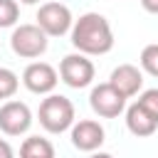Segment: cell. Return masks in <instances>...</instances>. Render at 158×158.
<instances>
[{"label":"cell","instance_id":"obj_1","mask_svg":"<svg viewBox=\"0 0 158 158\" xmlns=\"http://www.w3.org/2000/svg\"><path fill=\"white\" fill-rule=\"evenodd\" d=\"M72 47L86 57L91 54H106L114 47V32L104 15L99 12H84L79 20H74L72 27Z\"/></svg>","mask_w":158,"mask_h":158},{"label":"cell","instance_id":"obj_2","mask_svg":"<svg viewBox=\"0 0 158 158\" xmlns=\"http://www.w3.org/2000/svg\"><path fill=\"white\" fill-rule=\"evenodd\" d=\"M37 118L47 133H64L74 126V104L62 94H49L42 99Z\"/></svg>","mask_w":158,"mask_h":158},{"label":"cell","instance_id":"obj_3","mask_svg":"<svg viewBox=\"0 0 158 158\" xmlns=\"http://www.w3.org/2000/svg\"><path fill=\"white\" fill-rule=\"evenodd\" d=\"M47 35L40 30V25H17L10 35V47L17 57L22 59H35V57H42L47 52Z\"/></svg>","mask_w":158,"mask_h":158},{"label":"cell","instance_id":"obj_4","mask_svg":"<svg viewBox=\"0 0 158 158\" xmlns=\"http://www.w3.org/2000/svg\"><path fill=\"white\" fill-rule=\"evenodd\" d=\"M37 25L47 37H62V35L72 32L74 17L64 2H44L37 10Z\"/></svg>","mask_w":158,"mask_h":158},{"label":"cell","instance_id":"obj_5","mask_svg":"<svg viewBox=\"0 0 158 158\" xmlns=\"http://www.w3.org/2000/svg\"><path fill=\"white\" fill-rule=\"evenodd\" d=\"M89 106L96 116L101 118H116L118 114L126 111V96L111 84V81H104V84H96L89 94Z\"/></svg>","mask_w":158,"mask_h":158},{"label":"cell","instance_id":"obj_6","mask_svg":"<svg viewBox=\"0 0 158 158\" xmlns=\"http://www.w3.org/2000/svg\"><path fill=\"white\" fill-rule=\"evenodd\" d=\"M94 74H96L94 62H91L86 54H81V52L67 54V57L59 62V77H62V81H64L67 86H72V89H84V86H89V84L94 81Z\"/></svg>","mask_w":158,"mask_h":158},{"label":"cell","instance_id":"obj_7","mask_svg":"<svg viewBox=\"0 0 158 158\" xmlns=\"http://www.w3.org/2000/svg\"><path fill=\"white\" fill-rule=\"evenodd\" d=\"M32 126V111L25 101H5L0 106V131L5 136H22Z\"/></svg>","mask_w":158,"mask_h":158},{"label":"cell","instance_id":"obj_8","mask_svg":"<svg viewBox=\"0 0 158 158\" xmlns=\"http://www.w3.org/2000/svg\"><path fill=\"white\" fill-rule=\"evenodd\" d=\"M59 81V72L47 62H32L22 72V84L32 94H52Z\"/></svg>","mask_w":158,"mask_h":158},{"label":"cell","instance_id":"obj_9","mask_svg":"<svg viewBox=\"0 0 158 158\" xmlns=\"http://www.w3.org/2000/svg\"><path fill=\"white\" fill-rule=\"evenodd\" d=\"M72 146L77 151H86V153H94L96 148H101V143L106 141L104 136V126L94 118H81L72 126Z\"/></svg>","mask_w":158,"mask_h":158},{"label":"cell","instance_id":"obj_10","mask_svg":"<svg viewBox=\"0 0 158 158\" xmlns=\"http://www.w3.org/2000/svg\"><path fill=\"white\" fill-rule=\"evenodd\" d=\"M109 81H111L126 99L136 96V94L143 89V74H141V69L133 67V64H118V67L111 72Z\"/></svg>","mask_w":158,"mask_h":158},{"label":"cell","instance_id":"obj_11","mask_svg":"<svg viewBox=\"0 0 158 158\" xmlns=\"http://www.w3.org/2000/svg\"><path fill=\"white\" fill-rule=\"evenodd\" d=\"M126 128H128L133 136L143 138V136H151V133L158 128V121H156L138 101H133V104L126 109Z\"/></svg>","mask_w":158,"mask_h":158},{"label":"cell","instance_id":"obj_12","mask_svg":"<svg viewBox=\"0 0 158 158\" xmlns=\"http://www.w3.org/2000/svg\"><path fill=\"white\" fill-rule=\"evenodd\" d=\"M20 158H57V156H54V146L47 138L30 136L20 146Z\"/></svg>","mask_w":158,"mask_h":158},{"label":"cell","instance_id":"obj_13","mask_svg":"<svg viewBox=\"0 0 158 158\" xmlns=\"http://www.w3.org/2000/svg\"><path fill=\"white\" fill-rule=\"evenodd\" d=\"M17 86H20L17 74H15L12 69H7V67H0V99H10V96H15Z\"/></svg>","mask_w":158,"mask_h":158},{"label":"cell","instance_id":"obj_14","mask_svg":"<svg viewBox=\"0 0 158 158\" xmlns=\"http://www.w3.org/2000/svg\"><path fill=\"white\" fill-rule=\"evenodd\" d=\"M20 17V5L17 0H0V30L12 27Z\"/></svg>","mask_w":158,"mask_h":158},{"label":"cell","instance_id":"obj_15","mask_svg":"<svg viewBox=\"0 0 158 158\" xmlns=\"http://www.w3.org/2000/svg\"><path fill=\"white\" fill-rule=\"evenodd\" d=\"M141 69L151 77H158V44H146L141 49Z\"/></svg>","mask_w":158,"mask_h":158},{"label":"cell","instance_id":"obj_16","mask_svg":"<svg viewBox=\"0 0 158 158\" xmlns=\"http://www.w3.org/2000/svg\"><path fill=\"white\" fill-rule=\"evenodd\" d=\"M136 101L158 121V89H146V91H141V96H138Z\"/></svg>","mask_w":158,"mask_h":158},{"label":"cell","instance_id":"obj_17","mask_svg":"<svg viewBox=\"0 0 158 158\" xmlns=\"http://www.w3.org/2000/svg\"><path fill=\"white\" fill-rule=\"evenodd\" d=\"M0 158H15V151L5 138H0Z\"/></svg>","mask_w":158,"mask_h":158},{"label":"cell","instance_id":"obj_18","mask_svg":"<svg viewBox=\"0 0 158 158\" xmlns=\"http://www.w3.org/2000/svg\"><path fill=\"white\" fill-rule=\"evenodd\" d=\"M141 7L151 15H158V0H141Z\"/></svg>","mask_w":158,"mask_h":158},{"label":"cell","instance_id":"obj_19","mask_svg":"<svg viewBox=\"0 0 158 158\" xmlns=\"http://www.w3.org/2000/svg\"><path fill=\"white\" fill-rule=\"evenodd\" d=\"M89 158H114V156H111V153H101V151H99V153H91Z\"/></svg>","mask_w":158,"mask_h":158},{"label":"cell","instance_id":"obj_20","mask_svg":"<svg viewBox=\"0 0 158 158\" xmlns=\"http://www.w3.org/2000/svg\"><path fill=\"white\" fill-rule=\"evenodd\" d=\"M20 2H22V5H37L40 0H20Z\"/></svg>","mask_w":158,"mask_h":158}]
</instances>
